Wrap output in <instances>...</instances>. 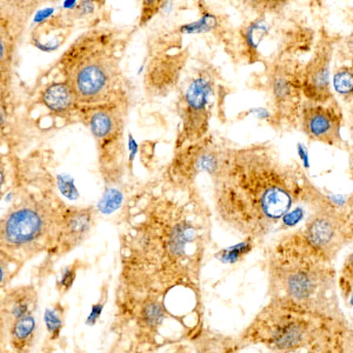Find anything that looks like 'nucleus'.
Listing matches in <instances>:
<instances>
[{"instance_id": "f257e3e1", "label": "nucleus", "mask_w": 353, "mask_h": 353, "mask_svg": "<svg viewBox=\"0 0 353 353\" xmlns=\"http://www.w3.org/2000/svg\"><path fill=\"white\" fill-rule=\"evenodd\" d=\"M192 188L166 183L130 201L121 234V309L136 311L174 286L193 284L210 241V210Z\"/></svg>"}, {"instance_id": "f03ea898", "label": "nucleus", "mask_w": 353, "mask_h": 353, "mask_svg": "<svg viewBox=\"0 0 353 353\" xmlns=\"http://www.w3.org/2000/svg\"><path fill=\"white\" fill-rule=\"evenodd\" d=\"M211 181L218 219L251 241L269 234L314 190L301 166L284 161L271 143L223 144Z\"/></svg>"}, {"instance_id": "7ed1b4c3", "label": "nucleus", "mask_w": 353, "mask_h": 353, "mask_svg": "<svg viewBox=\"0 0 353 353\" xmlns=\"http://www.w3.org/2000/svg\"><path fill=\"white\" fill-rule=\"evenodd\" d=\"M125 44L118 30L98 26L78 37L59 58L63 81L72 88L81 108L118 99Z\"/></svg>"}, {"instance_id": "20e7f679", "label": "nucleus", "mask_w": 353, "mask_h": 353, "mask_svg": "<svg viewBox=\"0 0 353 353\" xmlns=\"http://www.w3.org/2000/svg\"><path fill=\"white\" fill-rule=\"evenodd\" d=\"M271 298H285L301 304L330 303L337 283L332 261L307 244L301 231L281 236L266 253Z\"/></svg>"}, {"instance_id": "39448f33", "label": "nucleus", "mask_w": 353, "mask_h": 353, "mask_svg": "<svg viewBox=\"0 0 353 353\" xmlns=\"http://www.w3.org/2000/svg\"><path fill=\"white\" fill-rule=\"evenodd\" d=\"M336 306V301L301 304L285 298H271L241 333L239 341L259 344L276 353L312 349L339 317Z\"/></svg>"}, {"instance_id": "423d86ee", "label": "nucleus", "mask_w": 353, "mask_h": 353, "mask_svg": "<svg viewBox=\"0 0 353 353\" xmlns=\"http://www.w3.org/2000/svg\"><path fill=\"white\" fill-rule=\"evenodd\" d=\"M68 205L53 190L23 194L5 213L0 224L1 256L13 264L50 252Z\"/></svg>"}, {"instance_id": "0eeeda50", "label": "nucleus", "mask_w": 353, "mask_h": 353, "mask_svg": "<svg viewBox=\"0 0 353 353\" xmlns=\"http://www.w3.org/2000/svg\"><path fill=\"white\" fill-rule=\"evenodd\" d=\"M304 64L289 53L273 57L265 71V85L273 116L281 125H299L303 97Z\"/></svg>"}, {"instance_id": "6e6552de", "label": "nucleus", "mask_w": 353, "mask_h": 353, "mask_svg": "<svg viewBox=\"0 0 353 353\" xmlns=\"http://www.w3.org/2000/svg\"><path fill=\"white\" fill-rule=\"evenodd\" d=\"M310 205L312 213L299 231L316 252L333 263L344 246L352 241L345 209L333 204L318 190Z\"/></svg>"}, {"instance_id": "1a4fd4ad", "label": "nucleus", "mask_w": 353, "mask_h": 353, "mask_svg": "<svg viewBox=\"0 0 353 353\" xmlns=\"http://www.w3.org/2000/svg\"><path fill=\"white\" fill-rule=\"evenodd\" d=\"M214 81L211 74H201L190 81L181 99L183 134L178 138L176 150L185 145L201 141L209 126L210 109L212 106Z\"/></svg>"}, {"instance_id": "9d476101", "label": "nucleus", "mask_w": 353, "mask_h": 353, "mask_svg": "<svg viewBox=\"0 0 353 353\" xmlns=\"http://www.w3.org/2000/svg\"><path fill=\"white\" fill-rule=\"evenodd\" d=\"M223 144L217 143L212 136L192 144L185 145L178 150V154L173 158L168 170V183L179 188H192L194 179L201 173L206 172L212 176L221 158Z\"/></svg>"}, {"instance_id": "9b49d317", "label": "nucleus", "mask_w": 353, "mask_h": 353, "mask_svg": "<svg viewBox=\"0 0 353 353\" xmlns=\"http://www.w3.org/2000/svg\"><path fill=\"white\" fill-rule=\"evenodd\" d=\"M121 103L116 101L106 104L86 108L90 109L88 117V129L101 146V165L113 170V161L121 158V136L124 117L121 110Z\"/></svg>"}, {"instance_id": "f8f14e48", "label": "nucleus", "mask_w": 353, "mask_h": 353, "mask_svg": "<svg viewBox=\"0 0 353 353\" xmlns=\"http://www.w3.org/2000/svg\"><path fill=\"white\" fill-rule=\"evenodd\" d=\"M344 114L336 98L325 104L304 101L299 126L310 141L339 148L343 145L341 126Z\"/></svg>"}, {"instance_id": "ddd939ff", "label": "nucleus", "mask_w": 353, "mask_h": 353, "mask_svg": "<svg viewBox=\"0 0 353 353\" xmlns=\"http://www.w3.org/2000/svg\"><path fill=\"white\" fill-rule=\"evenodd\" d=\"M334 45L327 34L323 33L309 61L303 68L304 101L325 104L334 98L331 90V61Z\"/></svg>"}, {"instance_id": "4468645a", "label": "nucleus", "mask_w": 353, "mask_h": 353, "mask_svg": "<svg viewBox=\"0 0 353 353\" xmlns=\"http://www.w3.org/2000/svg\"><path fill=\"white\" fill-rule=\"evenodd\" d=\"M96 210L90 206H66L50 253L53 256H64L83 244L96 225Z\"/></svg>"}, {"instance_id": "2eb2a0df", "label": "nucleus", "mask_w": 353, "mask_h": 353, "mask_svg": "<svg viewBox=\"0 0 353 353\" xmlns=\"http://www.w3.org/2000/svg\"><path fill=\"white\" fill-rule=\"evenodd\" d=\"M37 292L32 286H19L5 293L1 301V321L6 326L19 318L34 314Z\"/></svg>"}, {"instance_id": "dca6fc26", "label": "nucleus", "mask_w": 353, "mask_h": 353, "mask_svg": "<svg viewBox=\"0 0 353 353\" xmlns=\"http://www.w3.org/2000/svg\"><path fill=\"white\" fill-rule=\"evenodd\" d=\"M41 103L46 109L57 114H65L81 109L76 93L65 81H53L41 92Z\"/></svg>"}, {"instance_id": "f3484780", "label": "nucleus", "mask_w": 353, "mask_h": 353, "mask_svg": "<svg viewBox=\"0 0 353 353\" xmlns=\"http://www.w3.org/2000/svg\"><path fill=\"white\" fill-rule=\"evenodd\" d=\"M10 345L16 353H28L32 349L37 333V319L34 314L19 318L5 326Z\"/></svg>"}, {"instance_id": "a211bd4d", "label": "nucleus", "mask_w": 353, "mask_h": 353, "mask_svg": "<svg viewBox=\"0 0 353 353\" xmlns=\"http://www.w3.org/2000/svg\"><path fill=\"white\" fill-rule=\"evenodd\" d=\"M337 285L341 297L347 301L353 293V252L346 256L338 276Z\"/></svg>"}, {"instance_id": "6ab92c4d", "label": "nucleus", "mask_w": 353, "mask_h": 353, "mask_svg": "<svg viewBox=\"0 0 353 353\" xmlns=\"http://www.w3.org/2000/svg\"><path fill=\"white\" fill-rule=\"evenodd\" d=\"M333 88L343 97L353 96V68H341L333 77Z\"/></svg>"}, {"instance_id": "aec40b11", "label": "nucleus", "mask_w": 353, "mask_h": 353, "mask_svg": "<svg viewBox=\"0 0 353 353\" xmlns=\"http://www.w3.org/2000/svg\"><path fill=\"white\" fill-rule=\"evenodd\" d=\"M121 203H123V193H121L119 190L110 188V189L104 193L101 201H99L98 211H101V213L114 212L117 209H119Z\"/></svg>"}, {"instance_id": "412c9836", "label": "nucleus", "mask_w": 353, "mask_h": 353, "mask_svg": "<svg viewBox=\"0 0 353 353\" xmlns=\"http://www.w3.org/2000/svg\"><path fill=\"white\" fill-rule=\"evenodd\" d=\"M45 324H46L51 337L53 339L58 337L61 333V326H63V313H61V309L53 307V309L46 310Z\"/></svg>"}, {"instance_id": "4be33fe9", "label": "nucleus", "mask_w": 353, "mask_h": 353, "mask_svg": "<svg viewBox=\"0 0 353 353\" xmlns=\"http://www.w3.org/2000/svg\"><path fill=\"white\" fill-rule=\"evenodd\" d=\"M76 268L74 266H68V268H65L64 271H63V274H61V281H59V289L64 290V291H68L71 286H72L73 281H74V278H76Z\"/></svg>"}, {"instance_id": "5701e85b", "label": "nucleus", "mask_w": 353, "mask_h": 353, "mask_svg": "<svg viewBox=\"0 0 353 353\" xmlns=\"http://www.w3.org/2000/svg\"><path fill=\"white\" fill-rule=\"evenodd\" d=\"M344 209H345L347 221H349L350 231H351V237H352L353 241V192L347 198V201L344 205Z\"/></svg>"}, {"instance_id": "b1692460", "label": "nucleus", "mask_w": 353, "mask_h": 353, "mask_svg": "<svg viewBox=\"0 0 353 353\" xmlns=\"http://www.w3.org/2000/svg\"><path fill=\"white\" fill-rule=\"evenodd\" d=\"M179 353H189V352H179Z\"/></svg>"}]
</instances>
